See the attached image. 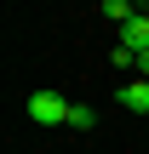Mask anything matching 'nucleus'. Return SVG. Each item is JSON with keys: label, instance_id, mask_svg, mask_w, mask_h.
<instances>
[{"label": "nucleus", "instance_id": "f257e3e1", "mask_svg": "<svg viewBox=\"0 0 149 154\" xmlns=\"http://www.w3.org/2000/svg\"><path fill=\"white\" fill-rule=\"evenodd\" d=\"M69 109H75V103H69V97H57V91H46V86L23 97V114H29L34 126H69Z\"/></svg>", "mask_w": 149, "mask_h": 154}, {"label": "nucleus", "instance_id": "f03ea898", "mask_svg": "<svg viewBox=\"0 0 149 154\" xmlns=\"http://www.w3.org/2000/svg\"><path fill=\"white\" fill-rule=\"evenodd\" d=\"M121 46H126L132 57H144V51H149V11H144V17H132V23L121 29Z\"/></svg>", "mask_w": 149, "mask_h": 154}, {"label": "nucleus", "instance_id": "7ed1b4c3", "mask_svg": "<svg viewBox=\"0 0 149 154\" xmlns=\"http://www.w3.org/2000/svg\"><path fill=\"white\" fill-rule=\"evenodd\" d=\"M121 103H126L132 114H149V80H126V86H121Z\"/></svg>", "mask_w": 149, "mask_h": 154}, {"label": "nucleus", "instance_id": "20e7f679", "mask_svg": "<svg viewBox=\"0 0 149 154\" xmlns=\"http://www.w3.org/2000/svg\"><path fill=\"white\" fill-rule=\"evenodd\" d=\"M103 17H109V23H121V29H126V23H132V17H144V11H138V6H132V0H103Z\"/></svg>", "mask_w": 149, "mask_h": 154}, {"label": "nucleus", "instance_id": "39448f33", "mask_svg": "<svg viewBox=\"0 0 149 154\" xmlns=\"http://www.w3.org/2000/svg\"><path fill=\"white\" fill-rule=\"evenodd\" d=\"M69 126H75V131H92V126H98V109H92V103H75V109H69Z\"/></svg>", "mask_w": 149, "mask_h": 154}, {"label": "nucleus", "instance_id": "423d86ee", "mask_svg": "<svg viewBox=\"0 0 149 154\" xmlns=\"http://www.w3.org/2000/svg\"><path fill=\"white\" fill-rule=\"evenodd\" d=\"M138 80H149V51H144V57H138Z\"/></svg>", "mask_w": 149, "mask_h": 154}]
</instances>
